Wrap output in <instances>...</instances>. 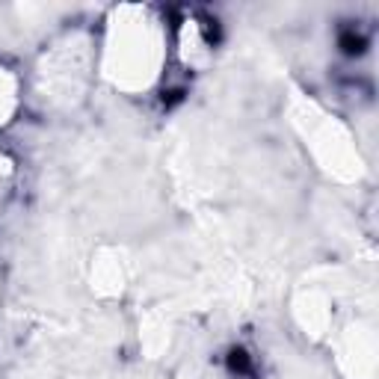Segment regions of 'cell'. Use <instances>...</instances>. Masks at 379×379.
<instances>
[{
    "mask_svg": "<svg viewBox=\"0 0 379 379\" xmlns=\"http://www.w3.org/2000/svg\"><path fill=\"white\" fill-rule=\"evenodd\" d=\"M229 364H231V371H234V373L252 376V364H249V356H246L243 350H234V352H231V359H229Z\"/></svg>",
    "mask_w": 379,
    "mask_h": 379,
    "instance_id": "cell-1",
    "label": "cell"
}]
</instances>
